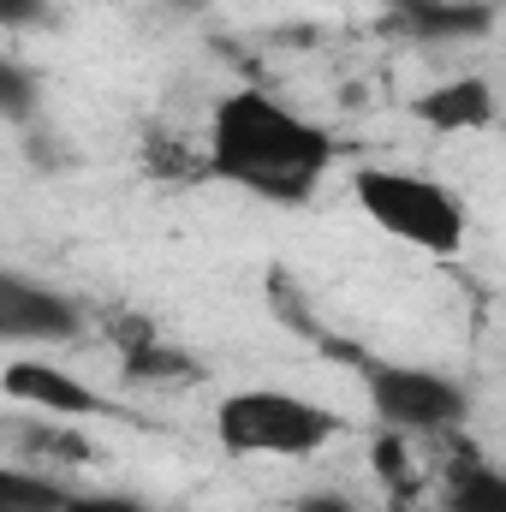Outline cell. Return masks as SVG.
I'll return each mask as SVG.
<instances>
[{
	"mask_svg": "<svg viewBox=\"0 0 506 512\" xmlns=\"http://www.w3.org/2000/svg\"><path fill=\"white\" fill-rule=\"evenodd\" d=\"M209 173L251 191L262 203H310L322 191V179L334 173L340 161V143L334 131L316 126L310 114L286 108L274 90L245 84V90H227L209 114Z\"/></svg>",
	"mask_w": 506,
	"mask_h": 512,
	"instance_id": "cell-1",
	"label": "cell"
},
{
	"mask_svg": "<svg viewBox=\"0 0 506 512\" xmlns=\"http://www.w3.org/2000/svg\"><path fill=\"white\" fill-rule=\"evenodd\" d=\"M352 203L364 209V221L381 227L387 239L411 245V251L435 256V262H453L471 239V215H465V197L429 173H411V167H358L352 173Z\"/></svg>",
	"mask_w": 506,
	"mask_h": 512,
	"instance_id": "cell-2",
	"label": "cell"
},
{
	"mask_svg": "<svg viewBox=\"0 0 506 512\" xmlns=\"http://www.w3.org/2000/svg\"><path fill=\"white\" fill-rule=\"evenodd\" d=\"M340 435H346V417L292 387H239L215 405V441L233 459L298 465V459H316L322 447H334Z\"/></svg>",
	"mask_w": 506,
	"mask_h": 512,
	"instance_id": "cell-3",
	"label": "cell"
},
{
	"mask_svg": "<svg viewBox=\"0 0 506 512\" xmlns=\"http://www.w3.org/2000/svg\"><path fill=\"white\" fill-rule=\"evenodd\" d=\"M364 393H370V411L393 435H453L471 417L465 382L447 376V370H429V364L370 358L364 364Z\"/></svg>",
	"mask_w": 506,
	"mask_h": 512,
	"instance_id": "cell-4",
	"label": "cell"
},
{
	"mask_svg": "<svg viewBox=\"0 0 506 512\" xmlns=\"http://www.w3.org/2000/svg\"><path fill=\"white\" fill-rule=\"evenodd\" d=\"M84 334V310L54 292L36 286L24 274H0V340L6 346H72Z\"/></svg>",
	"mask_w": 506,
	"mask_h": 512,
	"instance_id": "cell-5",
	"label": "cell"
},
{
	"mask_svg": "<svg viewBox=\"0 0 506 512\" xmlns=\"http://www.w3.org/2000/svg\"><path fill=\"white\" fill-rule=\"evenodd\" d=\"M0 387H6V399H18V405H30V411H42V417H60V423L108 417V399H102L96 387L78 382V376L60 370V364H48V358H30V352L6 358Z\"/></svg>",
	"mask_w": 506,
	"mask_h": 512,
	"instance_id": "cell-6",
	"label": "cell"
},
{
	"mask_svg": "<svg viewBox=\"0 0 506 512\" xmlns=\"http://www.w3.org/2000/svg\"><path fill=\"white\" fill-rule=\"evenodd\" d=\"M411 114L429 131H489L495 114H501V102H495V84H489V78L459 72V78L429 84V90L411 102Z\"/></svg>",
	"mask_w": 506,
	"mask_h": 512,
	"instance_id": "cell-7",
	"label": "cell"
},
{
	"mask_svg": "<svg viewBox=\"0 0 506 512\" xmlns=\"http://www.w3.org/2000/svg\"><path fill=\"white\" fill-rule=\"evenodd\" d=\"M393 18L423 42H477L495 30V12L483 0H393Z\"/></svg>",
	"mask_w": 506,
	"mask_h": 512,
	"instance_id": "cell-8",
	"label": "cell"
},
{
	"mask_svg": "<svg viewBox=\"0 0 506 512\" xmlns=\"http://www.w3.org/2000/svg\"><path fill=\"white\" fill-rule=\"evenodd\" d=\"M447 512H506V471L489 459H459L447 471Z\"/></svg>",
	"mask_w": 506,
	"mask_h": 512,
	"instance_id": "cell-9",
	"label": "cell"
},
{
	"mask_svg": "<svg viewBox=\"0 0 506 512\" xmlns=\"http://www.w3.org/2000/svg\"><path fill=\"white\" fill-rule=\"evenodd\" d=\"M126 376L143 387H173V382H197V358L179 346H161L155 334L126 346Z\"/></svg>",
	"mask_w": 506,
	"mask_h": 512,
	"instance_id": "cell-10",
	"label": "cell"
},
{
	"mask_svg": "<svg viewBox=\"0 0 506 512\" xmlns=\"http://www.w3.org/2000/svg\"><path fill=\"white\" fill-rule=\"evenodd\" d=\"M66 495L72 489H60L42 471H24V465L0 471V512H66Z\"/></svg>",
	"mask_w": 506,
	"mask_h": 512,
	"instance_id": "cell-11",
	"label": "cell"
},
{
	"mask_svg": "<svg viewBox=\"0 0 506 512\" xmlns=\"http://www.w3.org/2000/svg\"><path fill=\"white\" fill-rule=\"evenodd\" d=\"M0 114H6L12 126H24V120L36 114V84H30V72H24L18 60L0 66Z\"/></svg>",
	"mask_w": 506,
	"mask_h": 512,
	"instance_id": "cell-12",
	"label": "cell"
},
{
	"mask_svg": "<svg viewBox=\"0 0 506 512\" xmlns=\"http://www.w3.org/2000/svg\"><path fill=\"white\" fill-rule=\"evenodd\" d=\"M66 512H155V507L126 495V489H78V495H66Z\"/></svg>",
	"mask_w": 506,
	"mask_h": 512,
	"instance_id": "cell-13",
	"label": "cell"
},
{
	"mask_svg": "<svg viewBox=\"0 0 506 512\" xmlns=\"http://www.w3.org/2000/svg\"><path fill=\"white\" fill-rule=\"evenodd\" d=\"M0 24H6V30L48 24V0H0Z\"/></svg>",
	"mask_w": 506,
	"mask_h": 512,
	"instance_id": "cell-14",
	"label": "cell"
},
{
	"mask_svg": "<svg viewBox=\"0 0 506 512\" xmlns=\"http://www.w3.org/2000/svg\"><path fill=\"white\" fill-rule=\"evenodd\" d=\"M292 512H358L346 495H334V489H316V495H298Z\"/></svg>",
	"mask_w": 506,
	"mask_h": 512,
	"instance_id": "cell-15",
	"label": "cell"
}]
</instances>
